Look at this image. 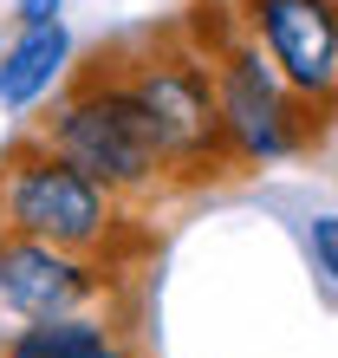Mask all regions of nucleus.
Segmentation results:
<instances>
[{"mask_svg": "<svg viewBox=\"0 0 338 358\" xmlns=\"http://www.w3.org/2000/svg\"><path fill=\"white\" fill-rule=\"evenodd\" d=\"M78 72L104 78L111 92L137 104L143 131L156 137V157H163V189H202V182H228L247 170V157L228 137L215 72L189 46L182 27L124 33L111 46H98Z\"/></svg>", "mask_w": 338, "mask_h": 358, "instance_id": "f257e3e1", "label": "nucleus"}, {"mask_svg": "<svg viewBox=\"0 0 338 358\" xmlns=\"http://www.w3.org/2000/svg\"><path fill=\"white\" fill-rule=\"evenodd\" d=\"M124 202L104 196L91 176H78L59 150H46L33 131L0 157V228L66 255L117 267V235H124Z\"/></svg>", "mask_w": 338, "mask_h": 358, "instance_id": "f03ea898", "label": "nucleus"}, {"mask_svg": "<svg viewBox=\"0 0 338 358\" xmlns=\"http://www.w3.org/2000/svg\"><path fill=\"white\" fill-rule=\"evenodd\" d=\"M33 137L46 150H59L78 176H91L117 202H150L163 189V157H156V137L143 131L137 104L91 72H72L66 104L46 111V124Z\"/></svg>", "mask_w": 338, "mask_h": 358, "instance_id": "7ed1b4c3", "label": "nucleus"}, {"mask_svg": "<svg viewBox=\"0 0 338 358\" xmlns=\"http://www.w3.org/2000/svg\"><path fill=\"white\" fill-rule=\"evenodd\" d=\"M241 20L254 39L267 46V59L280 66V78L300 98H312L319 111H338V0H241Z\"/></svg>", "mask_w": 338, "mask_h": 358, "instance_id": "20e7f679", "label": "nucleus"}, {"mask_svg": "<svg viewBox=\"0 0 338 358\" xmlns=\"http://www.w3.org/2000/svg\"><path fill=\"white\" fill-rule=\"evenodd\" d=\"M111 273L117 267L104 261H84V255L0 228V306L20 313V320H59V313H84L111 300Z\"/></svg>", "mask_w": 338, "mask_h": 358, "instance_id": "39448f33", "label": "nucleus"}, {"mask_svg": "<svg viewBox=\"0 0 338 358\" xmlns=\"http://www.w3.org/2000/svg\"><path fill=\"white\" fill-rule=\"evenodd\" d=\"M0 358H131L117 345V332L104 320H84V313H59V320H33L7 332Z\"/></svg>", "mask_w": 338, "mask_h": 358, "instance_id": "423d86ee", "label": "nucleus"}, {"mask_svg": "<svg viewBox=\"0 0 338 358\" xmlns=\"http://www.w3.org/2000/svg\"><path fill=\"white\" fill-rule=\"evenodd\" d=\"M59 72H66V27H59V13H52V20L20 27V46L0 59V104H13V111L33 104Z\"/></svg>", "mask_w": 338, "mask_h": 358, "instance_id": "0eeeda50", "label": "nucleus"}, {"mask_svg": "<svg viewBox=\"0 0 338 358\" xmlns=\"http://www.w3.org/2000/svg\"><path fill=\"white\" fill-rule=\"evenodd\" d=\"M312 241H319V261H325V273H338V215H325L319 228H312Z\"/></svg>", "mask_w": 338, "mask_h": 358, "instance_id": "6e6552de", "label": "nucleus"}, {"mask_svg": "<svg viewBox=\"0 0 338 358\" xmlns=\"http://www.w3.org/2000/svg\"><path fill=\"white\" fill-rule=\"evenodd\" d=\"M59 0H20V27H33V20H52Z\"/></svg>", "mask_w": 338, "mask_h": 358, "instance_id": "1a4fd4ad", "label": "nucleus"}, {"mask_svg": "<svg viewBox=\"0 0 338 358\" xmlns=\"http://www.w3.org/2000/svg\"><path fill=\"white\" fill-rule=\"evenodd\" d=\"M332 98H338V85H332Z\"/></svg>", "mask_w": 338, "mask_h": 358, "instance_id": "9d476101", "label": "nucleus"}]
</instances>
